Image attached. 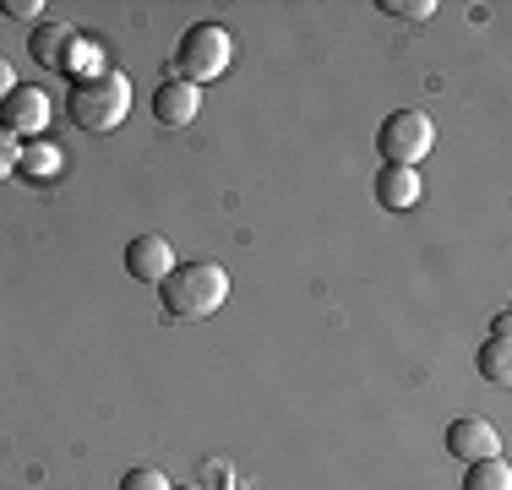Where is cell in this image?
I'll use <instances>...</instances> for the list:
<instances>
[{
    "mask_svg": "<svg viewBox=\"0 0 512 490\" xmlns=\"http://www.w3.org/2000/svg\"><path fill=\"white\" fill-rule=\"evenodd\" d=\"M229 60H235V39H229L218 22H197V28H186L180 44H175V71H180V82H191V88L224 77Z\"/></svg>",
    "mask_w": 512,
    "mask_h": 490,
    "instance_id": "3",
    "label": "cell"
},
{
    "mask_svg": "<svg viewBox=\"0 0 512 490\" xmlns=\"http://www.w3.org/2000/svg\"><path fill=\"white\" fill-rule=\"evenodd\" d=\"M447 452L463 463H480V458H502V436H496L491 420L480 414H463V420L447 425Z\"/></svg>",
    "mask_w": 512,
    "mask_h": 490,
    "instance_id": "6",
    "label": "cell"
},
{
    "mask_svg": "<svg viewBox=\"0 0 512 490\" xmlns=\"http://www.w3.org/2000/svg\"><path fill=\"white\" fill-rule=\"evenodd\" d=\"M6 11H11V17H22V22H28V17H39V0H6Z\"/></svg>",
    "mask_w": 512,
    "mask_h": 490,
    "instance_id": "18",
    "label": "cell"
},
{
    "mask_svg": "<svg viewBox=\"0 0 512 490\" xmlns=\"http://www.w3.org/2000/svg\"><path fill=\"white\" fill-rule=\"evenodd\" d=\"M507 333H512V316H496L491 338L480 343V376L485 382H512V349H507Z\"/></svg>",
    "mask_w": 512,
    "mask_h": 490,
    "instance_id": "10",
    "label": "cell"
},
{
    "mask_svg": "<svg viewBox=\"0 0 512 490\" xmlns=\"http://www.w3.org/2000/svg\"><path fill=\"white\" fill-rule=\"evenodd\" d=\"M17 158H22V147H17V142H11V137H6V131H0V180H6V175H11V169H17Z\"/></svg>",
    "mask_w": 512,
    "mask_h": 490,
    "instance_id": "17",
    "label": "cell"
},
{
    "mask_svg": "<svg viewBox=\"0 0 512 490\" xmlns=\"http://www.w3.org/2000/svg\"><path fill=\"white\" fill-rule=\"evenodd\" d=\"M197 109H202V93L191 88V82H180V77H169V82H158V93H153V120L158 126H191L197 120Z\"/></svg>",
    "mask_w": 512,
    "mask_h": 490,
    "instance_id": "8",
    "label": "cell"
},
{
    "mask_svg": "<svg viewBox=\"0 0 512 490\" xmlns=\"http://www.w3.org/2000/svg\"><path fill=\"white\" fill-rule=\"evenodd\" d=\"M169 267H175V251H169L164 235H137L126 245V273L142 278V284H164Z\"/></svg>",
    "mask_w": 512,
    "mask_h": 490,
    "instance_id": "7",
    "label": "cell"
},
{
    "mask_svg": "<svg viewBox=\"0 0 512 490\" xmlns=\"http://www.w3.org/2000/svg\"><path fill=\"white\" fill-rule=\"evenodd\" d=\"M120 490H169V480L158 469H131L126 480H120Z\"/></svg>",
    "mask_w": 512,
    "mask_h": 490,
    "instance_id": "16",
    "label": "cell"
},
{
    "mask_svg": "<svg viewBox=\"0 0 512 490\" xmlns=\"http://www.w3.org/2000/svg\"><path fill=\"white\" fill-rule=\"evenodd\" d=\"M463 490H512V469L502 458H480V463H469V474H463Z\"/></svg>",
    "mask_w": 512,
    "mask_h": 490,
    "instance_id": "12",
    "label": "cell"
},
{
    "mask_svg": "<svg viewBox=\"0 0 512 490\" xmlns=\"http://www.w3.org/2000/svg\"><path fill=\"white\" fill-rule=\"evenodd\" d=\"M60 71H71V77H77V82H93V77H104V49L99 44H71V55H66V66H60Z\"/></svg>",
    "mask_w": 512,
    "mask_h": 490,
    "instance_id": "13",
    "label": "cell"
},
{
    "mask_svg": "<svg viewBox=\"0 0 512 490\" xmlns=\"http://www.w3.org/2000/svg\"><path fill=\"white\" fill-rule=\"evenodd\" d=\"M71 109V126L88 131V137H104V131H115L120 120L131 115V82L120 77V71H104V77L93 82H77L66 98Z\"/></svg>",
    "mask_w": 512,
    "mask_h": 490,
    "instance_id": "2",
    "label": "cell"
},
{
    "mask_svg": "<svg viewBox=\"0 0 512 490\" xmlns=\"http://www.w3.org/2000/svg\"><path fill=\"white\" fill-rule=\"evenodd\" d=\"M11 93H17V77H11V66L0 60V98H11Z\"/></svg>",
    "mask_w": 512,
    "mask_h": 490,
    "instance_id": "19",
    "label": "cell"
},
{
    "mask_svg": "<svg viewBox=\"0 0 512 490\" xmlns=\"http://www.w3.org/2000/svg\"><path fill=\"white\" fill-rule=\"evenodd\" d=\"M169 490H197V485H169Z\"/></svg>",
    "mask_w": 512,
    "mask_h": 490,
    "instance_id": "20",
    "label": "cell"
},
{
    "mask_svg": "<svg viewBox=\"0 0 512 490\" xmlns=\"http://www.w3.org/2000/svg\"><path fill=\"white\" fill-rule=\"evenodd\" d=\"M17 169H28L33 180H44V175H55V169H60V153L50 142H39V147H28V153L17 158Z\"/></svg>",
    "mask_w": 512,
    "mask_h": 490,
    "instance_id": "14",
    "label": "cell"
},
{
    "mask_svg": "<svg viewBox=\"0 0 512 490\" xmlns=\"http://www.w3.org/2000/svg\"><path fill=\"white\" fill-rule=\"evenodd\" d=\"M382 11H393V17H404V22H425L436 11V0H382Z\"/></svg>",
    "mask_w": 512,
    "mask_h": 490,
    "instance_id": "15",
    "label": "cell"
},
{
    "mask_svg": "<svg viewBox=\"0 0 512 490\" xmlns=\"http://www.w3.org/2000/svg\"><path fill=\"white\" fill-rule=\"evenodd\" d=\"M158 300H164L169 316L207 322V316H218V305L229 300V273L218 262H175L169 278L158 284Z\"/></svg>",
    "mask_w": 512,
    "mask_h": 490,
    "instance_id": "1",
    "label": "cell"
},
{
    "mask_svg": "<svg viewBox=\"0 0 512 490\" xmlns=\"http://www.w3.org/2000/svg\"><path fill=\"white\" fill-rule=\"evenodd\" d=\"M376 202L387 207V213H404V207L420 202V175L404 164H382V175H376Z\"/></svg>",
    "mask_w": 512,
    "mask_h": 490,
    "instance_id": "9",
    "label": "cell"
},
{
    "mask_svg": "<svg viewBox=\"0 0 512 490\" xmlns=\"http://www.w3.org/2000/svg\"><path fill=\"white\" fill-rule=\"evenodd\" d=\"M71 44H77V33H71L66 22H39V28H33V39H28L33 60H39V66H55V71L66 66Z\"/></svg>",
    "mask_w": 512,
    "mask_h": 490,
    "instance_id": "11",
    "label": "cell"
},
{
    "mask_svg": "<svg viewBox=\"0 0 512 490\" xmlns=\"http://www.w3.org/2000/svg\"><path fill=\"white\" fill-rule=\"evenodd\" d=\"M44 126H50L44 88H17L11 98H0V131L6 137H44Z\"/></svg>",
    "mask_w": 512,
    "mask_h": 490,
    "instance_id": "5",
    "label": "cell"
},
{
    "mask_svg": "<svg viewBox=\"0 0 512 490\" xmlns=\"http://www.w3.org/2000/svg\"><path fill=\"white\" fill-rule=\"evenodd\" d=\"M376 147H382V164L414 169L436 147V131H431V120H425L420 109H393V115L382 120V131H376Z\"/></svg>",
    "mask_w": 512,
    "mask_h": 490,
    "instance_id": "4",
    "label": "cell"
}]
</instances>
